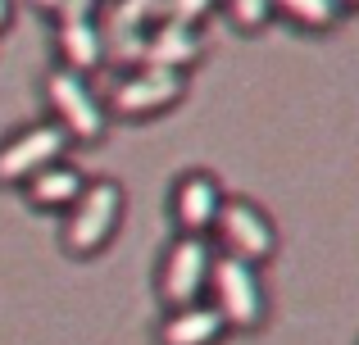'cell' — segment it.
<instances>
[{"instance_id":"obj_1","label":"cell","mask_w":359,"mask_h":345,"mask_svg":"<svg viewBox=\"0 0 359 345\" xmlns=\"http://www.w3.org/2000/svg\"><path fill=\"white\" fill-rule=\"evenodd\" d=\"M123 223V186L100 177V182H87L82 195L69 204V218H64V250L78 259L100 255V250L114 241Z\"/></svg>"},{"instance_id":"obj_2","label":"cell","mask_w":359,"mask_h":345,"mask_svg":"<svg viewBox=\"0 0 359 345\" xmlns=\"http://www.w3.org/2000/svg\"><path fill=\"white\" fill-rule=\"evenodd\" d=\"M210 295L219 318L228 323V332H259L264 318H269V295H264L259 268L245 264V259L219 255L210 273Z\"/></svg>"},{"instance_id":"obj_3","label":"cell","mask_w":359,"mask_h":345,"mask_svg":"<svg viewBox=\"0 0 359 345\" xmlns=\"http://www.w3.org/2000/svg\"><path fill=\"white\" fill-rule=\"evenodd\" d=\"M214 246L210 237H177L164 250V264H159V300L164 309H182V304H201L210 291V273H214Z\"/></svg>"},{"instance_id":"obj_4","label":"cell","mask_w":359,"mask_h":345,"mask_svg":"<svg viewBox=\"0 0 359 345\" xmlns=\"http://www.w3.org/2000/svg\"><path fill=\"white\" fill-rule=\"evenodd\" d=\"M46 100L55 109V123L73 141H100L105 136V105L78 69H55L46 78Z\"/></svg>"},{"instance_id":"obj_5","label":"cell","mask_w":359,"mask_h":345,"mask_svg":"<svg viewBox=\"0 0 359 345\" xmlns=\"http://www.w3.org/2000/svg\"><path fill=\"white\" fill-rule=\"evenodd\" d=\"M69 141L73 136L64 132L60 123H32V127H23V132H14L0 146V186H27L41 169L64 164Z\"/></svg>"},{"instance_id":"obj_6","label":"cell","mask_w":359,"mask_h":345,"mask_svg":"<svg viewBox=\"0 0 359 345\" xmlns=\"http://www.w3.org/2000/svg\"><path fill=\"white\" fill-rule=\"evenodd\" d=\"M214 232H219V241H223V255L245 259V264H255V268L278 255V227H273V218L250 200H223V213H219V223H214Z\"/></svg>"},{"instance_id":"obj_7","label":"cell","mask_w":359,"mask_h":345,"mask_svg":"<svg viewBox=\"0 0 359 345\" xmlns=\"http://www.w3.org/2000/svg\"><path fill=\"white\" fill-rule=\"evenodd\" d=\"M187 96V78L182 73H164V69H137L132 78H123L109 96V105L128 118H150L173 109Z\"/></svg>"},{"instance_id":"obj_8","label":"cell","mask_w":359,"mask_h":345,"mask_svg":"<svg viewBox=\"0 0 359 345\" xmlns=\"http://www.w3.org/2000/svg\"><path fill=\"white\" fill-rule=\"evenodd\" d=\"M223 186L214 173H187L182 182L173 186V218L187 237H210L214 223L223 213Z\"/></svg>"},{"instance_id":"obj_9","label":"cell","mask_w":359,"mask_h":345,"mask_svg":"<svg viewBox=\"0 0 359 345\" xmlns=\"http://www.w3.org/2000/svg\"><path fill=\"white\" fill-rule=\"evenodd\" d=\"M223 337H228V323L219 318L210 300L168 309L159 323V345H219Z\"/></svg>"},{"instance_id":"obj_10","label":"cell","mask_w":359,"mask_h":345,"mask_svg":"<svg viewBox=\"0 0 359 345\" xmlns=\"http://www.w3.org/2000/svg\"><path fill=\"white\" fill-rule=\"evenodd\" d=\"M201 36H196V27H177V23H159L155 32L146 36V55H141V64L146 69H164V73H182L191 69L196 59H201Z\"/></svg>"},{"instance_id":"obj_11","label":"cell","mask_w":359,"mask_h":345,"mask_svg":"<svg viewBox=\"0 0 359 345\" xmlns=\"http://www.w3.org/2000/svg\"><path fill=\"white\" fill-rule=\"evenodd\" d=\"M82 186H87V177L73 169V164H50V169H41L27 182V200L36 209H69L82 195Z\"/></svg>"},{"instance_id":"obj_12","label":"cell","mask_w":359,"mask_h":345,"mask_svg":"<svg viewBox=\"0 0 359 345\" xmlns=\"http://www.w3.org/2000/svg\"><path fill=\"white\" fill-rule=\"evenodd\" d=\"M60 50L73 69H96L105 59V32L96 27V18H64L60 23Z\"/></svg>"},{"instance_id":"obj_13","label":"cell","mask_w":359,"mask_h":345,"mask_svg":"<svg viewBox=\"0 0 359 345\" xmlns=\"http://www.w3.org/2000/svg\"><path fill=\"white\" fill-rule=\"evenodd\" d=\"M273 9L291 14L305 27H332L337 18H341V5H337V0H273Z\"/></svg>"},{"instance_id":"obj_14","label":"cell","mask_w":359,"mask_h":345,"mask_svg":"<svg viewBox=\"0 0 359 345\" xmlns=\"http://www.w3.org/2000/svg\"><path fill=\"white\" fill-rule=\"evenodd\" d=\"M164 0H118L109 9V36H128V32H141L150 14H159Z\"/></svg>"},{"instance_id":"obj_15","label":"cell","mask_w":359,"mask_h":345,"mask_svg":"<svg viewBox=\"0 0 359 345\" xmlns=\"http://www.w3.org/2000/svg\"><path fill=\"white\" fill-rule=\"evenodd\" d=\"M214 9V0H164V23H177V27H196L205 14Z\"/></svg>"},{"instance_id":"obj_16","label":"cell","mask_w":359,"mask_h":345,"mask_svg":"<svg viewBox=\"0 0 359 345\" xmlns=\"http://www.w3.org/2000/svg\"><path fill=\"white\" fill-rule=\"evenodd\" d=\"M228 9H232V18H237L245 32H255V27H264V23H269L273 0H228Z\"/></svg>"},{"instance_id":"obj_17","label":"cell","mask_w":359,"mask_h":345,"mask_svg":"<svg viewBox=\"0 0 359 345\" xmlns=\"http://www.w3.org/2000/svg\"><path fill=\"white\" fill-rule=\"evenodd\" d=\"M41 9H50L55 18H91V9H96V0H36Z\"/></svg>"},{"instance_id":"obj_18","label":"cell","mask_w":359,"mask_h":345,"mask_svg":"<svg viewBox=\"0 0 359 345\" xmlns=\"http://www.w3.org/2000/svg\"><path fill=\"white\" fill-rule=\"evenodd\" d=\"M141 55H146V36H141V32L114 36V59H123V64H132V59H141Z\"/></svg>"},{"instance_id":"obj_19","label":"cell","mask_w":359,"mask_h":345,"mask_svg":"<svg viewBox=\"0 0 359 345\" xmlns=\"http://www.w3.org/2000/svg\"><path fill=\"white\" fill-rule=\"evenodd\" d=\"M9 23V0H0V27Z\"/></svg>"},{"instance_id":"obj_20","label":"cell","mask_w":359,"mask_h":345,"mask_svg":"<svg viewBox=\"0 0 359 345\" xmlns=\"http://www.w3.org/2000/svg\"><path fill=\"white\" fill-rule=\"evenodd\" d=\"M337 5H359V0H337Z\"/></svg>"}]
</instances>
